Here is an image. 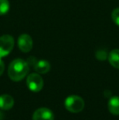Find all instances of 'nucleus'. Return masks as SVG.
Segmentation results:
<instances>
[{
	"instance_id": "nucleus-11",
	"label": "nucleus",
	"mask_w": 119,
	"mask_h": 120,
	"mask_svg": "<svg viewBox=\"0 0 119 120\" xmlns=\"http://www.w3.org/2000/svg\"><path fill=\"white\" fill-rule=\"evenodd\" d=\"M10 3L8 0H0V16L6 15L9 11Z\"/></svg>"
},
{
	"instance_id": "nucleus-4",
	"label": "nucleus",
	"mask_w": 119,
	"mask_h": 120,
	"mask_svg": "<svg viewBox=\"0 0 119 120\" xmlns=\"http://www.w3.org/2000/svg\"><path fill=\"white\" fill-rule=\"evenodd\" d=\"M26 85L31 92H38L43 87V79L39 74H30L26 79Z\"/></svg>"
},
{
	"instance_id": "nucleus-12",
	"label": "nucleus",
	"mask_w": 119,
	"mask_h": 120,
	"mask_svg": "<svg viewBox=\"0 0 119 120\" xmlns=\"http://www.w3.org/2000/svg\"><path fill=\"white\" fill-rule=\"evenodd\" d=\"M111 17L113 21L116 25L119 26V8H117L113 10L111 14Z\"/></svg>"
},
{
	"instance_id": "nucleus-13",
	"label": "nucleus",
	"mask_w": 119,
	"mask_h": 120,
	"mask_svg": "<svg viewBox=\"0 0 119 120\" xmlns=\"http://www.w3.org/2000/svg\"><path fill=\"white\" fill-rule=\"evenodd\" d=\"M95 56H96V58L98 59L99 60H106L108 55H107V52L105 50L100 49V50L97 51L96 53H95Z\"/></svg>"
},
{
	"instance_id": "nucleus-1",
	"label": "nucleus",
	"mask_w": 119,
	"mask_h": 120,
	"mask_svg": "<svg viewBox=\"0 0 119 120\" xmlns=\"http://www.w3.org/2000/svg\"><path fill=\"white\" fill-rule=\"evenodd\" d=\"M29 70V65L27 61L23 59H16L10 63L8 66V76L14 82L22 80Z\"/></svg>"
},
{
	"instance_id": "nucleus-2",
	"label": "nucleus",
	"mask_w": 119,
	"mask_h": 120,
	"mask_svg": "<svg viewBox=\"0 0 119 120\" xmlns=\"http://www.w3.org/2000/svg\"><path fill=\"white\" fill-rule=\"evenodd\" d=\"M65 106L67 110L71 113H79L84 109L85 102L79 96H69L65 101Z\"/></svg>"
},
{
	"instance_id": "nucleus-8",
	"label": "nucleus",
	"mask_w": 119,
	"mask_h": 120,
	"mask_svg": "<svg viewBox=\"0 0 119 120\" xmlns=\"http://www.w3.org/2000/svg\"><path fill=\"white\" fill-rule=\"evenodd\" d=\"M33 68H34L35 71L37 73L41 74H44L50 71V70H51V65H50V63L47 60H37L35 65H33Z\"/></svg>"
},
{
	"instance_id": "nucleus-14",
	"label": "nucleus",
	"mask_w": 119,
	"mask_h": 120,
	"mask_svg": "<svg viewBox=\"0 0 119 120\" xmlns=\"http://www.w3.org/2000/svg\"><path fill=\"white\" fill-rule=\"evenodd\" d=\"M26 61H27V63L29 64V65H32V66H33V65H35V63L37 62V60H36L35 57L31 56V57H29Z\"/></svg>"
},
{
	"instance_id": "nucleus-10",
	"label": "nucleus",
	"mask_w": 119,
	"mask_h": 120,
	"mask_svg": "<svg viewBox=\"0 0 119 120\" xmlns=\"http://www.w3.org/2000/svg\"><path fill=\"white\" fill-rule=\"evenodd\" d=\"M109 64L115 69L119 70V49H113L108 56Z\"/></svg>"
},
{
	"instance_id": "nucleus-15",
	"label": "nucleus",
	"mask_w": 119,
	"mask_h": 120,
	"mask_svg": "<svg viewBox=\"0 0 119 120\" xmlns=\"http://www.w3.org/2000/svg\"><path fill=\"white\" fill-rule=\"evenodd\" d=\"M4 70H5V65H4V63H3V60H2V59L0 58V76L3 74Z\"/></svg>"
},
{
	"instance_id": "nucleus-7",
	"label": "nucleus",
	"mask_w": 119,
	"mask_h": 120,
	"mask_svg": "<svg viewBox=\"0 0 119 120\" xmlns=\"http://www.w3.org/2000/svg\"><path fill=\"white\" fill-rule=\"evenodd\" d=\"M14 99L8 94L0 96V109L3 110H9L14 105Z\"/></svg>"
},
{
	"instance_id": "nucleus-16",
	"label": "nucleus",
	"mask_w": 119,
	"mask_h": 120,
	"mask_svg": "<svg viewBox=\"0 0 119 120\" xmlns=\"http://www.w3.org/2000/svg\"><path fill=\"white\" fill-rule=\"evenodd\" d=\"M3 114L0 111V120H3Z\"/></svg>"
},
{
	"instance_id": "nucleus-9",
	"label": "nucleus",
	"mask_w": 119,
	"mask_h": 120,
	"mask_svg": "<svg viewBox=\"0 0 119 120\" xmlns=\"http://www.w3.org/2000/svg\"><path fill=\"white\" fill-rule=\"evenodd\" d=\"M109 112L113 115H119V96H112L108 103Z\"/></svg>"
},
{
	"instance_id": "nucleus-3",
	"label": "nucleus",
	"mask_w": 119,
	"mask_h": 120,
	"mask_svg": "<svg viewBox=\"0 0 119 120\" xmlns=\"http://www.w3.org/2000/svg\"><path fill=\"white\" fill-rule=\"evenodd\" d=\"M15 45L14 38L10 34H4L0 37V58L9 55Z\"/></svg>"
},
{
	"instance_id": "nucleus-5",
	"label": "nucleus",
	"mask_w": 119,
	"mask_h": 120,
	"mask_svg": "<svg viewBox=\"0 0 119 120\" xmlns=\"http://www.w3.org/2000/svg\"><path fill=\"white\" fill-rule=\"evenodd\" d=\"M18 48L22 52L27 53L33 48V39L28 34H22L19 36L17 40Z\"/></svg>"
},
{
	"instance_id": "nucleus-6",
	"label": "nucleus",
	"mask_w": 119,
	"mask_h": 120,
	"mask_svg": "<svg viewBox=\"0 0 119 120\" xmlns=\"http://www.w3.org/2000/svg\"><path fill=\"white\" fill-rule=\"evenodd\" d=\"M32 120H54V114L48 108H38L33 114Z\"/></svg>"
}]
</instances>
